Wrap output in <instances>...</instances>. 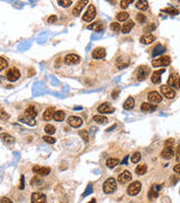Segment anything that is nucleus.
<instances>
[{
    "mask_svg": "<svg viewBox=\"0 0 180 203\" xmlns=\"http://www.w3.org/2000/svg\"><path fill=\"white\" fill-rule=\"evenodd\" d=\"M102 190L106 194H110L115 192V190H116V180L114 178H111V177L106 180L104 185H102Z\"/></svg>",
    "mask_w": 180,
    "mask_h": 203,
    "instance_id": "nucleus-1",
    "label": "nucleus"
},
{
    "mask_svg": "<svg viewBox=\"0 0 180 203\" xmlns=\"http://www.w3.org/2000/svg\"><path fill=\"white\" fill-rule=\"evenodd\" d=\"M141 182H138V180H135L133 183H131V185H128V188H127V194L128 195H131V197H134V195H138L140 193V191H141Z\"/></svg>",
    "mask_w": 180,
    "mask_h": 203,
    "instance_id": "nucleus-2",
    "label": "nucleus"
},
{
    "mask_svg": "<svg viewBox=\"0 0 180 203\" xmlns=\"http://www.w3.org/2000/svg\"><path fill=\"white\" fill-rule=\"evenodd\" d=\"M171 62L170 56H159L158 59H154L152 61V66L153 67H164V66H169Z\"/></svg>",
    "mask_w": 180,
    "mask_h": 203,
    "instance_id": "nucleus-3",
    "label": "nucleus"
},
{
    "mask_svg": "<svg viewBox=\"0 0 180 203\" xmlns=\"http://www.w3.org/2000/svg\"><path fill=\"white\" fill-rule=\"evenodd\" d=\"M6 77H7V79H8L9 81H16V80L19 79L20 72L17 68H10V69L7 70Z\"/></svg>",
    "mask_w": 180,
    "mask_h": 203,
    "instance_id": "nucleus-4",
    "label": "nucleus"
},
{
    "mask_svg": "<svg viewBox=\"0 0 180 203\" xmlns=\"http://www.w3.org/2000/svg\"><path fill=\"white\" fill-rule=\"evenodd\" d=\"M96 17V8L94 5H89L88 9L83 14V16H82V19L85 20V22H91L94 18Z\"/></svg>",
    "mask_w": 180,
    "mask_h": 203,
    "instance_id": "nucleus-5",
    "label": "nucleus"
},
{
    "mask_svg": "<svg viewBox=\"0 0 180 203\" xmlns=\"http://www.w3.org/2000/svg\"><path fill=\"white\" fill-rule=\"evenodd\" d=\"M150 73V68L147 66H140L136 70V77L138 80H144Z\"/></svg>",
    "mask_w": 180,
    "mask_h": 203,
    "instance_id": "nucleus-6",
    "label": "nucleus"
},
{
    "mask_svg": "<svg viewBox=\"0 0 180 203\" xmlns=\"http://www.w3.org/2000/svg\"><path fill=\"white\" fill-rule=\"evenodd\" d=\"M168 86H170L171 88H180V77L177 73H172L170 75L169 79H168Z\"/></svg>",
    "mask_w": 180,
    "mask_h": 203,
    "instance_id": "nucleus-7",
    "label": "nucleus"
},
{
    "mask_svg": "<svg viewBox=\"0 0 180 203\" xmlns=\"http://www.w3.org/2000/svg\"><path fill=\"white\" fill-rule=\"evenodd\" d=\"M160 90L162 93V95L164 97H167V98L171 99V98H174L176 97V92H174V88H171L170 86H161L160 87Z\"/></svg>",
    "mask_w": 180,
    "mask_h": 203,
    "instance_id": "nucleus-8",
    "label": "nucleus"
},
{
    "mask_svg": "<svg viewBox=\"0 0 180 203\" xmlns=\"http://www.w3.org/2000/svg\"><path fill=\"white\" fill-rule=\"evenodd\" d=\"M79 62H80V56L78 54H74V53H69L64 58V63L69 64V66H73V64H77Z\"/></svg>",
    "mask_w": 180,
    "mask_h": 203,
    "instance_id": "nucleus-9",
    "label": "nucleus"
},
{
    "mask_svg": "<svg viewBox=\"0 0 180 203\" xmlns=\"http://www.w3.org/2000/svg\"><path fill=\"white\" fill-rule=\"evenodd\" d=\"M30 202L32 203H46V197L45 194L41 193V192H34L30 197Z\"/></svg>",
    "mask_w": 180,
    "mask_h": 203,
    "instance_id": "nucleus-10",
    "label": "nucleus"
},
{
    "mask_svg": "<svg viewBox=\"0 0 180 203\" xmlns=\"http://www.w3.org/2000/svg\"><path fill=\"white\" fill-rule=\"evenodd\" d=\"M130 64V58L127 56H122L116 60V66L118 69H124Z\"/></svg>",
    "mask_w": 180,
    "mask_h": 203,
    "instance_id": "nucleus-11",
    "label": "nucleus"
},
{
    "mask_svg": "<svg viewBox=\"0 0 180 203\" xmlns=\"http://www.w3.org/2000/svg\"><path fill=\"white\" fill-rule=\"evenodd\" d=\"M161 188H162V186H161L160 184H155V185H153V186L150 188V191H149V199H150V200L157 199Z\"/></svg>",
    "mask_w": 180,
    "mask_h": 203,
    "instance_id": "nucleus-12",
    "label": "nucleus"
},
{
    "mask_svg": "<svg viewBox=\"0 0 180 203\" xmlns=\"http://www.w3.org/2000/svg\"><path fill=\"white\" fill-rule=\"evenodd\" d=\"M33 172L36 175H39V176H45L51 172L49 167H44V166H39V165H35L33 167Z\"/></svg>",
    "mask_w": 180,
    "mask_h": 203,
    "instance_id": "nucleus-13",
    "label": "nucleus"
},
{
    "mask_svg": "<svg viewBox=\"0 0 180 203\" xmlns=\"http://www.w3.org/2000/svg\"><path fill=\"white\" fill-rule=\"evenodd\" d=\"M115 111V108L111 106L109 103H102L100 106L98 107L99 113H102V114H110Z\"/></svg>",
    "mask_w": 180,
    "mask_h": 203,
    "instance_id": "nucleus-14",
    "label": "nucleus"
},
{
    "mask_svg": "<svg viewBox=\"0 0 180 203\" xmlns=\"http://www.w3.org/2000/svg\"><path fill=\"white\" fill-rule=\"evenodd\" d=\"M147 99H149L150 103L157 104V103H160L162 101V95H160L158 92H150L149 95H147Z\"/></svg>",
    "mask_w": 180,
    "mask_h": 203,
    "instance_id": "nucleus-15",
    "label": "nucleus"
},
{
    "mask_svg": "<svg viewBox=\"0 0 180 203\" xmlns=\"http://www.w3.org/2000/svg\"><path fill=\"white\" fill-rule=\"evenodd\" d=\"M106 56V50L104 48H96L92 51V58L94 59H104Z\"/></svg>",
    "mask_w": 180,
    "mask_h": 203,
    "instance_id": "nucleus-16",
    "label": "nucleus"
},
{
    "mask_svg": "<svg viewBox=\"0 0 180 203\" xmlns=\"http://www.w3.org/2000/svg\"><path fill=\"white\" fill-rule=\"evenodd\" d=\"M68 123L71 125L72 128H79V126H81L83 121H82V118H78V116H70L68 118Z\"/></svg>",
    "mask_w": 180,
    "mask_h": 203,
    "instance_id": "nucleus-17",
    "label": "nucleus"
},
{
    "mask_svg": "<svg viewBox=\"0 0 180 203\" xmlns=\"http://www.w3.org/2000/svg\"><path fill=\"white\" fill-rule=\"evenodd\" d=\"M54 114H55L54 107H47L45 111H44V113H43V120L50 121V120H52V118H54Z\"/></svg>",
    "mask_w": 180,
    "mask_h": 203,
    "instance_id": "nucleus-18",
    "label": "nucleus"
},
{
    "mask_svg": "<svg viewBox=\"0 0 180 203\" xmlns=\"http://www.w3.org/2000/svg\"><path fill=\"white\" fill-rule=\"evenodd\" d=\"M132 178V175L131 173L128 172V170H125V172H123V173L118 176V182L122 184H126L127 182H130Z\"/></svg>",
    "mask_w": 180,
    "mask_h": 203,
    "instance_id": "nucleus-19",
    "label": "nucleus"
},
{
    "mask_svg": "<svg viewBox=\"0 0 180 203\" xmlns=\"http://www.w3.org/2000/svg\"><path fill=\"white\" fill-rule=\"evenodd\" d=\"M87 3H88V1H78L77 5L74 6V8H73V15H74V16H79V15L81 14V10L83 9V7H85Z\"/></svg>",
    "mask_w": 180,
    "mask_h": 203,
    "instance_id": "nucleus-20",
    "label": "nucleus"
},
{
    "mask_svg": "<svg viewBox=\"0 0 180 203\" xmlns=\"http://www.w3.org/2000/svg\"><path fill=\"white\" fill-rule=\"evenodd\" d=\"M25 116H27V118H30V120H33L34 118L37 116V111H36V108L33 105L25 110Z\"/></svg>",
    "mask_w": 180,
    "mask_h": 203,
    "instance_id": "nucleus-21",
    "label": "nucleus"
},
{
    "mask_svg": "<svg viewBox=\"0 0 180 203\" xmlns=\"http://www.w3.org/2000/svg\"><path fill=\"white\" fill-rule=\"evenodd\" d=\"M174 148H166L162 151H161V157L162 158H166V159H170L172 156H174Z\"/></svg>",
    "mask_w": 180,
    "mask_h": 203,
    "instance_id": "nucleus-22",
    "label": "nucleus"
},
{
    "mask_svg": "<svg viewBox=\"0 0 180 203\" xmlns=\"http://www.w3.org/2000/svg\"><path fill=\"white\" fill-rule=\"evenodd\" d=\"M134 27V22L133 20H126V23L122 26V32L124 34H127L131 32V30Z\"/></svg>",
    "mask_w": 180,
    "mask_h": 203,
    "instance_id": "nucleus-23",
    "label": "nucleus"
},
{
    "mask_svg": "<svg viewBox=\"0 0 180 203\" xmlns=\"http://www.w3.org/2000/svg\"><path fill=\"white\" fill-rule=\"evenodd\" d=\"M88 28L89 30L96 31V32H99V31L104 30V24L98 20V22H95V23H92V24H90V25H88Z\"/></svg>",
    "mask_w": 180,
    "mask_h": 203,
    "instance_id": "nucleus-24",
    "label": "nucleus"
},
{
    "mask_svg": "<svg viewBox=\"0 0 180 203\" xmlns=\"http://www.w3.org/2000/svg\"><path fill=\"white\" fill-rule=\"evenodd\" d=\"M164 72V69H161V70H158V71H154L152 77H151V80L153 84H158V82H160V79H161V75Z\"/></svg>",
    "mask_w": 180,
    "mask_h": 203,
    "instance_id": "nucleus-25",
    "label": "nucleus"
},
{
    "mask_svg": "<svg viewBox=\"0 0 180 203\" xmlns=\"http://www.w3.org/2000/svg\"><path fill=\"white\" fill-rule=\"evenodd\" d=\"M1 139L5 144H13L15 143V138L9 135L8 133H1Z\"/></svg>",
    "mask_w": 180,
    "mask_h": 203,
    "instance_id": "nucleus-26",
    "label": "nucleus"
},
{
    "mask_svg": "<svg viewBox=\"0 0 180 203\" xmlns=\"http://www.w3.org/2000/svg\"><path fill=\"white\" fill-rule=\"evenodd\" d=\"M153 41H155V36L152 35V34H145L141 37V43H143V44H150Z\"/></svg>",
    "mask_w": 180,
    "mask_h": 203,
    "instance_id": "nucleus-27",
    "label": "nucleus"
},
{
    "mask_svg": "<svg viewBox=\"0 0 180 203\" xmlns=\"http://www.w3.org/2000/svg\"><path fill=\"white\" fill-rule=\"evenodd\" d=\"M135 6L140 10H146L147 8H149V2L145 1V0H138V1L135 2Z\"/></svg>",
    "mask_w": 180,
    "mask_h": 203,
    "instance_id": "nucleus-28",
    "label": "nucleus"
},
{
    "mask_svg": "<svg viewBox=\"0 0 180 203\" xmlns=\"http://www.w3.org/2000/svg\"><path fill=\"white\" fill-rule=\"evenodd\" d=\"M155 106L152 104H150V103H142L141 105V111L144 112V113H146V112H151L153 111V110H155Z\"/></svg>",
    "mask_w": 180,
    "mask_h": 203,
    "instance_id": "nucleus-29",
    "label": "nucleus"
},
{
    "mask_svg": "<svg viewBox=\"0 0 180 203\" xmlns=\"http://www.w3.org/2000/svg\"><path fill=\"white\" fill-rule=\"evenodd\" d=\"M134 105H135L134 98L133 97H128L124 103V108L125 110H132V108L134 107Z\"/></svg>",
    "mask_w": 180,
    "mask_h": 203,
    "instance_id": "nucleus-30",
    "label": "nucleus"
},
{
    "mask_svg": "<svg viewBox=\"0 0 180 203\" xmlns=\"http://www.w3.org/2000/svg\"><path fill=\"white\" fill-rule=\"evenodd\" d=\"M94 121H95L96 123H98V124H105V123L108 122V120L104 115H95V116H94Z\"/></svg>",
    "mask_w": 180,
    "mask_h": 203,
    "instance_id": "nucleus-31",
    "label": "nucleus"
},
{
    "mask_svg": "<svg viewBox=\"0 0 180 203\" xmlns=\"http://www.w3.org/2000/svg\"><path fill=\"white\" fill-rule=\"evenodd\" d=\"M118 163H119V160H118L117 158H109V159H107V161H106V166H107L108 168H114Z\"/></svg>",
    "mask_w": 180,
    "mask_h": 203,
    "instance_id": "nucleus-32",
    "label": "nucleus"
},
{
    "mask_svg": "<svg viewBox=\"0 0 180 203\" xmlns=\"http://www.w3.org/2000/svg\"><path fill=\"white\" fill-rule=\"evenodd\" d=\"M64 118H66V113H64L63 111H56L55 114H54V120L58 122L63 121Z\"/></svg>",
    "mask_w": 180,
    "mask_h": 203,
    "instance_id": "nucleus-33",
    "label": "nucleus"
},
{
    "mask_svg": "<svg viewBox=\"0 0 180 203\" xmlns=\"http://www.w3.org/2000/svg\"><path fill=\"white\" fill-rule=\"evenodd\" d=\"M147 170V166L146 165H138V167L135 168V172L138 175H144V174L146 173Z\"/></svg>",
    "mask_w": 180,
    "mask_h": 203,
    "instance_id": "nucleus-34",
    "label": "nucleus"
},
{
    "mask_svg": "<svg viewBox=\"0 0 180 203\" xmlns=\"http://www.w3.org/2000/svg\"><path fill=\"white\" fill-rule=\"evenodd\" d=\"M164 51H166V48L159 44V45H157V46H155V49H154V51H153V56H159V54H161V53H163Z\"/></svg>",
    "mask_w": 180,
    "mask_h": 203,
    "instance_id": "nucleus-35",
    "label": "nucleus"
},
{
    "mask_svg": "<svg viewBox=\"0 0 180 203\" xmlns=\"http://www.w3.org/2000/svg\"><path fill=\"white\" fill-rule=\"evenodd\" d=\"M44 131H45V133H47V135H53V133L55 132V126L51 124H47V125H45Z\"/></svg>",
    "mask_w": 180,
    "mask_h": 203,
    "instance_id": "nucleus-36",
    "label": "nucleus"
},
{
    "mask_svg": "<svg viewBox=\"0 0 180 203\" xmlns=\"http://www.w3.org/2000/svg\"><path fill=\"white\" fill-rule=\"evenodd\" d=\"M162 11L170 14V15H178V14H179L178 9H176V8H172V7H168V8H164V9H162Z\"/></svg>",
    "mask_w": 180,
    "mask_h": 203,
    "instance_id": "nucleus-37",
    "label": "nucleus"
},
{
    "mask_svg": "<svg viewBox=\"0 0 180 203\" xmlns=\"http://www.w3.org/2000/svg\"><path fill=\"white\" fill-rule=\"evenodd\" d=\"M128 18V14L126 11H121V13L117 14V19L121 20V22H124Z\"/></svg>",
    "mask_w": 180,
    "mask_h": 203,
    "instance_id": "nucleus-38",
    "label": "nucleus"
},
{
    "mask_svg": "<svg viewBox=\"0 0 180 203\" xmlns=\"http://www.w3.org/2000/svg\"><path fill=\"white\" fill-rule=\"evenodd\" d=\"M132 163H134V164H136V163H138V161L141 160V154L140 152H134V154L132 155V158H131Z\"/></svg>",
    "mask_w": 180,
    "mask_h": 203,
    "instance_id": "nucleus-39",
    "label": "nucleus"
},
{
    "mask_svg": "<svg viewBox=\"0 0 180 203\" xmlns=\"http://www.w3.org/2000/svg\"><path fill=\"white\" fill-rule=\"evenodd\" d=\"M79 135H80V137L85 140V142H88L89 141V135H88V131H87V130H81V131L79 132Z\"/></svg>",
    "mask_w": 180,
    "mask_h": 203,
    "instance_id": "nucleus-40",
    "label": "nucleus"
},
{
    "mask_svg": "<svg viewBox=\"0 0 180 203\" xmlns=\"http://www.w3.org/2000/svg\"><path fill=\"white\" fill-rule=\"evenodd\" d=\"M110 28H111V31H114V32H119V30H121L122 27H121V25L117 23V22H114V23H111L110 24Z\"/></svg>",
    "mask_w": 180,
    "mask_h": 203,
    "instance_id": "nucleus-41",
    "label": "nucleus"
},
{
    "mask_svg": "<svg viewBox=\"0 0 180 203\" xmlns=\"http://www.w3.org/2000/svg\"><path fill=\"white\" fill-rule=\"evenodd\" d=\"M58 2H59L60 6H62V7H69L70 5H72L71 0H59Z\"/></svg>",
    "mask_w": 180,
    "mask_h": 203,
    "instance_id": "nucleus-42",
    "label": "nucleus"
},
{
    "mask_svg": "<svg viewBox=\"0 0 180 203\" xmlns=\"http://www.w3.org/2000/svg\"><path fill=\"white\" fill-rule=\"evenodd\" d=\"M8 66V62L5 58H0V70H3L5 68H7Z\"/></svg>",
    "mask_w": 180,
    "mask_h": 203,
    "instance_id": "nucleus-43",
    "label": "nucleus"
},
{
    "mask_svg": "<svg viewBox=\"0 0 180 203\" xmlns=\"http://www.w3.org/2000/svg\"><path fill=\"white\" fill-rule=\"evenodd\" d=\"M43 140L45 141V142H47V143H54V142H55V139L52 137H50V135H44V137H43Z\"/></svg>",
    "mask_w": 180,
    "mask_h": 203,
    "instance_id": "nucleus-44",
    "label": "nucleus"
},
{
    "mask_svg": "<svg viewBox=\"0 0 180 203\" xmlns=\"http://www.w3.org/2000/svg\"><path fill=\"white\" fill-rule=\"evenodd\" d=\"M174 144V139H168L166 142H164V147L166 148H172V146Z\"/></svg>",
    "mask_w": 180,
    "mask_h": 203,
    "instance_id": "nucleus-45",
    "label": "nucleus"
},
{
    "mask_svg": "<svg viewBox=\"0 0 180 203\" xmlns=\"http://www.w3.org/2000/svg\"><path fill=\"white\" fill-rule=\"evenodd\" d=\"M133 2V0H122L121 1V7L123 8V9H125L126 7L130 5V3H132Z\"/></svg>",
    "mask_w": 180,
    "mask_h": 203,
    "instance_id": "nucleus-46",
    "label": "nucleus"
},
{
    "mask_svg": "<svg viewBox=\"0 0 180 203\" xmlns=\"http://www.w3.org/2000/svg\"><path fill=\"white\" fill-rule=\"evenodd\" d=\"M136 19L138 20V23H144L146 18L144 16V14H138V16H136Z\"/></svg>",
    "mask_w": 180,
    "mask_h": 203,
    "instance_id": "nucleus-47",
    "label": "nucleus"
},
{
    "mask_svg": "<svg viewBox=\"0 0 180 203\" xmlns=\"http://www.w3.org/2000/svg\"><path fill=\"white\" fill-rule=\"evenodd\" d=\"M20 121L24 122V123H28L30 125H35V122L33 121V120H28V118H20Z\"/></svg>",
    "mask_w": 180,
    "mask_h": 203,
    "instance_id": "nucleus-48",
    "label": "nucleus"
},
{
    "mask_svg": "<svg viewBox=\"0 0 180 203\" xmlns=\"http://www.w3.org/2000/svg\"><path fill=\"white\" fill-rule=\"evenodd\" d=\"M176 159H177V161H180V143L178 144L177 151H176Z\"/></svg>",
    "mask_w": 180,
    "mask_h": 203,
    "instance_id": "nucleus-49",
    "label": "nucleus"
},
{
    "mask_svg": "<svg viewBox=\"0 0 180 203\" xmlns=\"http://www.w3.org/2000/svg\"><path fill=\"white\" fill-rule=\"evenodd\" d=\"M91 191H92V185H91V184H89V185H88V188L86 190V192H85V193H83V195H82V197H87V195H88L89 192H91Z\"/></svg>",
    "mask_w": 180,
    "mask_h": 203,
    "instance_id": "nucleus-50",
    "label": "nucleus"
},
{
    "mask_svg": "<svg viewBox=\"0 0 180 203\" xmlns=\"http://www.w3.org/2000/svg\"><path fill=\"white\" fill-rule=\"evenodd\" d=\"M47 22H49L50 24L55 23V22H56V16H54V15H52V16H50V17H49V19H47Z\"/></svg>",
    "mask_w": 180,
    "mask_h": 203,
    "instance_id": "nucleus-51",
    "label": "nucleus"
},
{
    "mask_svg": "<svg viewBox=\"0 0 180 203\" xmlns=\"http://www.w3.org/2000/svg\"><path fill=\"white\" fill-rule=\"evenodd\" d=\"M118 94H119V89H115L114 92L111 93V97H113V98H117V96H118Z\"/></svg>",
    "mask_w": 180,
    "mask_h": 203,
    "instance_id": "nucleus-52",
    "label": "nucleus"
},
{
    "mask_svg": "<svg viewBox=\"0 0 180 203\" xmlns=\"http://www.w3.org/2000/svg\"><path fill=\"white\" fill-rule=\"evenodd\" d=\"M1 118H2V120H6V118H8V114H7L6 112H5V110H3V108H1Z\"/></svg>",
    "mask_w": 180,
    "mask_h": 203,
    "instance_id": "nucleus-53",
    "label": "nucleus"
},
{
    "mask_svg": "<svg viewBox=\"0 0 180 203\" xmlns=\"http://www.w3.org/2000/svg\"><path fill=\"white\" fill-rule=\"evenodd\" d=\"M0 203H13V202H11V200H9L8 197H2L1 201H0Z\"/></svg>",
    "mask_w": 180,
    "mask_h": 203,
    "instance_id": "nucleus-54",
    "label": "nucleus"
},
{
    "mask_svg": "<svg viewBox=\"0 0 180 203\" xmlns=\"http://www.w3.org/2000/svg\"><path fill=\"white\" fill-rule=\"evenodd\" d=\"M19 188H20V190H23V188H24V175H22V177H20V185H19Z\"/></svg>",
    "mask_w": 180,
    "mask_h": 203,
    "instance_id": "nucleus-55",
    "label": "nucleus"
},
{
    "mask_svg": "<svg viewBox=\"0 0 180 203\" xmlns=\"http://www.w3.org/2000/svg\"><path fill=\"white\" fill-rule=\"evenodd\" d=\"M174 170L176 172V173L180 174V164H177V165H176V166L174 167Z\"/></svg>",
    "mask_w": 180,
    "mask_h": 203,
    "instance_id": "nucleus-56",
    "label": "nucleus"
},
{
    "mask_svg": "<svg viewBox=\"0 0 180 203\" xmlns=\"http://www.w3.org/2000/svg\"><path fill=\"white\" fill-rule=\"evenodd\" d=\"M88 203H96V200H95V199H92V200L90 201V202H88Z\"/></svg>",
    "mask_w": 180,
    "mask_h": 203,
    "instance_id": "nucleus-57",
    "label": "nucleus"
}]
</instances>
